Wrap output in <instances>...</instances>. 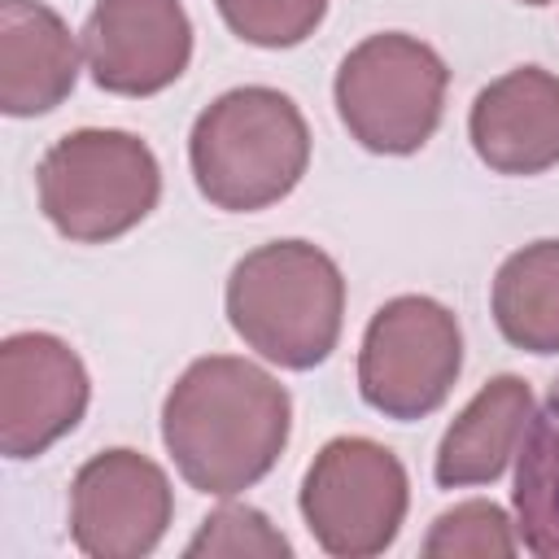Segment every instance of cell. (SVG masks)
Here are the masks:
<instances>
[{
    "instance_id": "obj_10",
    "label": "cell",
    "mask_w": 559,
    "mask_h": 559,
    "mask_svg": "<svg viewBox=\"0 0 559 559\" xmlns=\"http://www.w3.org/2000/svg\"><path fill=\"white\" fill-rule=\"evenodd\" d=\"M92 83L114 96H153L192 61V22L179 0H96L83 26Z\"/></svg>"
},
{
    "instance_id": "obj_13",
    "label": "cell",
    "mask_w": 559,
    "mask_h": 559,
    "mask_svg": "<svg viewBox=\"0 0 559 559\" xmlns=\"http://www.w3.org/2000/svg\"><path fill=\"white\" fill-rule=\"evenodd\" d=\"M533 419V389L520 376H493L445 428L432 476L441 489L489 485L520 454Z\"/></svg>"
},
{
    "instance_id": "obj_16",
    "label": "cell",
    "mask_w": 559,
    "mask_h": 559,
    "mask_svg": "<svg viewBox=\"0 0 559 559\" xmlns=\"http://www.w3.org/2000/svg\"><path fill=\"white\" fill-rule=\"evenodd\" d=\"M515 546H520V537H515L507 511L485 498L441 511L424 537L428 559H511Z\"/></svg>"
},
{
    "instance_id": "obj_7",
    "label": "cell",
    "mask_w": 559,
    "mask_h": 559,
    "mask_svg": "<svg viewBox=\"0 0 559 559\" xmlns=\"http://www.w3.org/2000/svg\"><path fill=\"white\" fill-rule=\"evenodd\" d=\"M406 467L371 437H332L301 480L306 528L341 559L389 550L406 520Z\"/></svg>"
},
{
    "instance_id": "obj_19",
    "label": "cell",
    "mask_w": 559,
    "mask_h": 559,
    "mask_svg": "<svg viewBox=\"0 0 559 559\" xmlns=\"http://www.w3.org/2000/svg\"><path fill=\"white\" fill-rule=\"evenodd\" d=\"M520 4H550V0H520Z\"/></svg>"
},
{
    "instance_id": "obj_9",
    "label": "cell",
    "mask_w": 559,
    "mask_h": 559,
    "mask_svg": "<svg viewBox=\"0 0 559 559\" xmlns=\"http://www.w3.org/2000/svg\"><path fill=\"white\" fill-rule=\"evenodd\" d=\"M92 397L83 358L52 332H13L0 345V450L35 459L83 419Z\"/></svg>"
},
{
    "instance_id": "obj_6",
    "label": "cell",
    "mask_w": 559,
    "mask_h": 559,
    "mask_svg": "<svg viewBox=\"0 0 559 559\" xmlns=\"http://www.w3.org/2000/svg\"><path fill=\"white\" fill-rule=\"evenodd\" d=\"M463 367L459 319L432 297H393L384 301L358 349V393L371 411L389 419L432 415Z\"/></svg>"
},
{
    "instance_id": "obj_5",
    "label": "cell",
    "mask_w": 559,
    "mask_h": 559,
    "mask_svg": "<svg viewBox=\"0 0 559 559\" xmlns=\"http://www.w3.org/2000/svg\"><path fill=\"white\" fill-rule=\"evenodd\" d=\"M450 70L415 35H367L336 70V114L345 131L371 153H415L432 140L445 109Z\"/></svg>"
},
{
    "instance_id": "obj_2",
    "label": "cell",
    "mask_w": 559,
    "mask_h": 559,
    "mask_svg": "<svg viewBox=\"0 0 559 559\" xmlns=\"http://www.w3.org/2000/svg\"><path fill=\"white\" fill-rule=\"evenodd\" d=\"M345 280L310 240H271L227 275V323L266 362L288 371L319 367L341 336Z\"/></svg>"
},
{
    "instance_id": "obj_8",
    "label": "cell",
    "mask_w": 559,
    "mask_h": 559,
    "mask_svg": "<svg viewBox=\"0 0 559 559\" xmlns=\"http://www.w3.org/2000/svg\"><path fill=\"white\" fill-rule=\"evenodd\" d=\"M175 498L166 472L135 450L92 454L70 485V537L92 559H140L166 524Z\"/></svg>"
},
{
    "instance_id": "obj_17",
    "label": "cell",
    "mask_w": 559,
    "mask_h": 559,
    "mask_svg": "<svg viewBox=\"0 0 559 559\" xmlns=\"http://www.w3.org/2000/svg\"><path fill=\"white\" fill-rule=\"evenodd\" d=\"M231 35L253 48H293L328 13V0H214Z\"/></svg>"
},
{
    "instance_id": "obj_3",
    "label": "cell",
    "mask_w": 559,
    "mask_h": 559,
    "mask_svg": "<svg viewBox=\"0 0 559 559\" xmlns=\"http://www.w3.org/2000/svg\"><path fill=\"white\" fill-rule=\"evenodd\" d=\"M197 192L231 214L284 201L310 162L301 109L275 87H231L210 100L188 135Z\"/></svg>"
},
{
    "instance_id": "obj_18",
    "label": "cell",
    "mask_w": 559,
    "mask_h": 559,
    "mask_svg": "<svg viewBox=\"0 0 559 559\" xmlns=\"http://www.w3.org/2000/svg\"><path fill=\"white\" fill-rule=\"evenodd\" d=\"M188 559H214V555H227V559H240V555H258V559H288V542L280 528H271V520L253 507H240V502H227L218 507L214 515L201 520L197 537L183 546Z\"/></svg>"
},
{
    "instance_id": "obj_15",
    "label": "cell",
    "mask_w": 559,
    "mask_h": 559,
    "mask_svg": "<svg viewBox=\"0 0 559 559\" xmlns=\"http://www.w3.org/2000/svg\"><path fill=\"white\" fill-rule=\"evenodd\" d=\"M515 533L537 559H559V380L550 384L542 411L515 454Z\"/></svg>"
},
{
    "instance_id": "obj_1",
    "label": "cell",
    "mask_w": 559,
    "mask_h": 559,
    "mask_svg": "<svg viewBox=\"0 0 559 559\" xmlns=\"http://www.w3.org/2000/svg\"><path fill=\"white\" fill-rule=\"evenodd\" d=\"M293 397L249 358H197L162 402V441L179 476L210 498L258 485L288 445Z\"/></svg>"
},
{
    "instance_id": "obj_11",
    "label": "cell",
    "mask_w": 559,
    "mask_h": 559,
    "mask_svg": "<svg viewBox=\"0 0 559 559\" xmlns=\"http://www.w3.org/2000/svg\"><path fill=\"white\" fill-rule=\"evenodd\" d=\"M476 157L498 175H542L559 166V74L520 66L480 87L467 114Z\"/></svg>"
},
{
    "instance_id": "obj_14",
    "label": "cell",
    "mask_w": 559,
    "mask_h": 559,
    "mask_svg": "<svg viewBox=\"0 0 559 559\" xmlns=\"http://www.w3.org/2000/svg\"><path fill=\"white\" fill-rule=\"evenodd\" d=\"M493 323L524 354H559V240L515 249L493 275Z\"/></svg>"
},
{
    "instance_id": "obj_4",
    "label": "cell",
    "mask_w": 559,
    "mask_h": 559,
    "mask_svg": "<svg viewBox=\"0 0 559 559\" xmlns=\"http://www.w3.org/2000/svg\"><path fill=\"white\" fill-rule=\"evenodd\" d=\"M35 188L44 218L66 240L100 245L127 236L153 214L162 197V170L140 135L83 127L44 153Z\"/></svg>"
},
{
    "instance_id": "obj_12",
    "label": "cell",
    "mask_w": 559,
    "mask_h": 559,
    "mask_svg": "<svg viewBox=\"0 0 559 559\" xmlns=\"http://www.w3.org/2000/svg\"><path fill=\"white\" fill-rule=\"evenodd\" d=\"M79 79V44L44 0H0V109L35 118L57 109Z\"/></svg>"
}]
</instances>
